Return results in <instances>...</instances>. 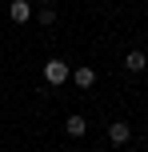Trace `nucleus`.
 I'll list each match as a JSON object with an SVG mask.
<instances>
[{
  "label": "nucleus",
  "mask_w": 148,
  "mask_h": 152,
  "mask_svg": "<svg viewBox=\"0 0 148 152\" xmlns=\"http://www.w3.org/2000/svg\"><path fill=\"white\" fill-rule=\"evenodd\" d=\"M68 76H72V68H68V64H64V60H56V56H52V60L44 64V80L52 84V88H56V84H64V80H68Z\"/></svg>",
  "instance_id": "f257e3e1"
},
{
  "label": "nucleus",
  "mask_w": 148,
  "mask_h": 152,
  "mask_svg": "<svg viewBox=\"0 0 148 152\" xmlns=\"http://www.w3.org/2000/svg\"><path fill=\"white\" fill-rule=\"evenodd\" d=\"M8 16H12V24H28L32 20V4L28 0H12L8 4Z\"/></svg>",
  "instance_id": "f03ea898"
},
{
  "label": "nucleus",
  "mask_w": 148,
  "mask_h": 152,
  "mask_svg": "<svg viewBox=\"0 0 148 152\" xmlns=\"http://www.w3.org/2000/svg\"><path fill=\"white\" fill-rule=\"evenodd\" d=\"M128 136H132V128H128L124 120H112L108 124V140H112V144H128Z\"/></svg>",
  "instance_id": "7ed1b4c3"
},
{
  "label": "nucleus",
  "mask_w": 148,
  "mask_h": 152,
  "mask_svg": "<svg viewBox=\"0 0 148 152\" xmlns=\"http://www.w3.org/2000/svg\"><path fill=\"white\" fill-rule=\"evenodd\" d=\"M124 68H128V72H144V68H148V56L140 52V48H132V52L124 56Z\"/></svg>",
  "instance_id": "20e7f679"
},
{
  "label": "nucleus",
  "mask_w": 148,
  "mask_h": 152,
  "mask_svg": "<svg viewBox=\"0 0 148 152\" xmlns=\"http://www.w3.org/2000/svg\"><path fill=\"white\" fill-rule=\"evenodd\" d=\"M68 80L76 84V88H92V84H96V72H92V68H76Z\"/></svg>",
  "instance_id": "39448f33"
},
{
  "label": "nucleus",
  "mask_w": 148,
  "mask_h": 152,
  "mask_svg": "<svg viewBox=\"0 0 148 152\" xmlns=\"http://www.w3.org/2000/svg\"><path fill=\"white\" fill-rule=\"evenodd\" d=\"M64 132H68V136H84L88 120H84V116H68V120H64Z\"/></svg>",
  "instance_id": "423d86ee"
},
{
  "label": "nucleus",
  "mask_w": 148,
  "mask_h": 152,
  "mask_svg": "<svg viewBox=\"0 0 148 152\" xmlns=\"http://www.w3.org/2000/svg\"><path fill=\"white\" fill-rule=\"evenodd\" d=\"M40 24H56V12H52V8H40Z\"/></svg>",
  "instance_id": "0eeeda50"
},
{
  "label": "nucleus",
  "mask_w": 148,
  "mask_h": 152,
  "mask_svg": "<svg viewBox=\"0 0 148 152\" xmlns=\"http://www.w3.org/2000/svg\"><path fill=\"white\" fill-rule=\"evenodd\" d=\"M40 4H44V8H48V4H52V0H40Z\"/></svg>",
  "instance_id": "6e6552de"
},
{
  "label": "nucleus",
  "mask_w": 148,
  "mask_h": 152,
  "mask_svg": "<svg viewBox=\"0 0 148 152\" xmlns=\"http://www.w3.org/2000/svg\"><path fill=\"white\" fill-rule=\"evenodd\" d=\"M96 152H104V148H96Z\"/></svg>",
  "instance_id": "1a4fd4ad"
}]
</instances>
